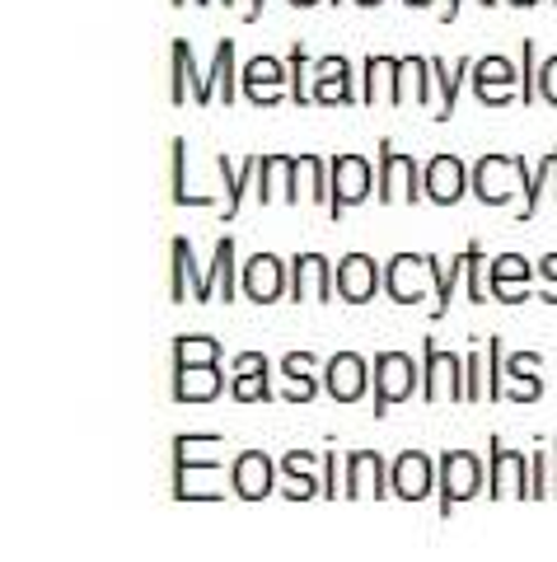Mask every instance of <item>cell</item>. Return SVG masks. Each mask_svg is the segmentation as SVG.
Here are the masks:
<instances>
[{
	"label": "cell",
	"mask_w": 557,
	"mask_h": 562,
	"mask_svg": "<svg viewBox=\"0 0 557 562\" xmlns=\"http://www.w3.org/2000/svg\"><path fill=\"white\" fill-rule=\"evenodd\" d=\"M422 394V366L408 351H375L371 357V413L389 417V408Z\"/></svg>",
	"instance_id": "6da1fadb"
},
{
	"label": "cell",
	"mask_w": 557,
	"mask_h": 562,
	"mask_svg": "<svg viewBox=\"0 0 557 562\" xmlns=\"http://www.w3.org/2000/svg\"><path fill=\"white\" fill-rule=\"evenodd\" d=\"M530 160L525 155H482V160L468 165V188L482 206H507L525 198V183H530Z\"/></svg>",
	"instance_id": "7a4b0ae2"
},
{
	"label": "cell",
	"mask_w": 557,
	"mask_h": 562,
	"mask_svg": "<svg viewBox=\"0 0 557 562\" xmlns=\"http://www.w3.org/2000/svg\"><path fill=\"white\" fill-rule=\"evenodd\" d=\"M375 173H379L375 198L385 202V206H394V202H398V206L427 202V183H422L427 160H417V155H408V150H394L389 136L379 140V150H375Z\"/></svg>",
	"instance_id": "3957f363"
},
{
	"label": "cell",
	"mask_w": 557,
	"mask_h": 562,
	"mask_svg": "<svg viewBox=\"0 0 557 562\" xmlns=\"http://www.w3.org/2000/svg\"><path fill=\"white\" fill-rule=\"evenodd\" d=\"M431 408V403H468V371H464V351H445L436 338H422V394H417Z\"/></svg>",
	"instance_id": "277c9868"
},
{
	"label": "cell",
	"mask_w": 557,
	"mask_h": 562,
	"mask_svg": "<svg viewBox=\"0 0 557 562\" xmlns=\"http://www.w3.org/2000/svg\"><path fill=\"white\" fill-rule=\"evenodd\" d=\"M441 483H436V512L441 520L455 516L459 502H474L478 492H487V464L474 450H441Z\"/></svg>",
	"instance_id": "5b68a950"
},
{
	"label": "cell",
	"mask_w": 557,
	"mask_h": 562,
	"mask_svg": "<svg viewBox=\"0 0 557 562\" xmlns=\"http://www.w3.org/2000/svg\"><path fill=\"white\" fill-rule=\"evenodd\" d=\"M169 103H197V109L220 103L212 76L197 66V52L187 38H173V47H169Z\"/></svg>",
	"instance_id": "8992f818"
},
{
	"label": "cell",
	"mask_w": 557,
	"mask_h": 562,
	"mask_svg": "<svg viewBox=\"0 0 557 562\" xmlns=\"http://www.w3.org/2000/svg\"><path fill=\"white\" fill-rule=\"evenodd\" d=\"M379 173L365 155H333V192H328V221H342L352 206L371 202Z\"/></svg>",
	"instance_id": "52a82bcc"
},
{
	"label": "cell",
	"mask_w": 557,
	"mask_h": 562,
	"mask_svg": "<svg viewBox=\"0 0 557 562\" xmlns=\"http://www.w3.org/2000/svg\"><path fill=\"white\" fill-rule=\"evenodd\" d=\"M487 497L492 502H530V454L511 450L501 436L487 441Z\"/></svg>",
	"instance_id": "ba28073f"
},
{
	"label": "cell",
	"mask_w": 557,
	"mask_h": 562,
	"mask_svg": "<svg viewBox=\"0 0 557 562\" xmlns=\"http://www.w3.org/2000/svg\"><path fill=\"white\" fill-rule=\"evenodd\" d=\"M346 502H389L394 497V460L379 450H346V479H342Z\"/></svg>",
	"instance_id": "9c48e42d"
},
{
	"label": "cell",
	"mask_w": 557,
	"mask_h": 562,
	"mask_svg": "<svg viewBox=\"0 0 557 562\" xmlns=\"http://www.w3.org/2000/svg\"><path fill=\"white\" fill-rule=\"evenodd\" d=\"M173 254V268H169V301L183 305V301H197V305H212L216 301V281H212V268H202L197 254H193V239L179 235L169 244Z\"/></svg>",
	"instance_id": "30bf717a"
},
{
	"label": "cell",
	"mask_w": 557,
	"mask_h": 562,
	"mask_svg": "<svg viewBox=\"0 0 557 562\" xmlns=\"http://www.w3.org/2000/svg\"><path fill=\"white\" fill-rule=\"evenodd\" d=\"M239 286H243V301L253 305H276L291 295V262L282 254H249L243 258V272H239Z\"/></svg>",
	"instance_id": "8fae6325"
},
{
	"label": "cell",
	"mask_w": 557,
	"mask_h": 562,
	"mask_svg": "<svg viewBox=\"0 0 557 562\" xmlns=\"http://www.w3.org/2000/svg\"><path fill=\"white\" fill-rule=\"evenodd\" d=\"M338 295V262L323 254H295L291 258V305H328Z\"/></svg>",
	"instance_id": "7c38bea8"
},
{
	"label": "cell",
	"mask_w": 557,
	"mask_h": 562,
	"mask_svg": "<svg viewBox=\"0 0 557 562\" xmlns=\"http://www.w3.org/2000/svg\"><path fill=\"white\" fill-rule=\"evenodd\" d=\"M282 483V464L268 450H239L230 460V492L239 502H268Z\"/></svg>",
	"instance_id": "4fadbf2b"
},
{
	"label": "cell",
	"mask_w": 557,
	"mask_h": 562,
	"mask_svg": "<svg viewBox=\"0 0 557 562\" xmlns=\"http://www.w3.org/2000/svg\"><path fill=\"white\" fill-rule=\"evenodd\" d=\"M323 394L333 403H361L371 394V357H361V351H333L323 361Z\"/></svg>",
	"instance_id": "5bb4252c"
},
{
	"label": "cell",
	"mask_w": 557,
	"mask_h": 562,
	"mask_svg": "<svg viewBox=\"0 0 557 562\" xmlns=\"http://www.w3.org/2000/svg\"><path fill=\"white\" fill-rule=\"evenodd\" d=\"M253 198L272 206H300V160L295 155H258V183H253Z\"/></svg>",
	"instance_id": "9a60e30c"
},
{
	"label": "cell",
	"mask_w": 557,
	"mask_h": 562,
	"mask_svg": "<svg viewBox=\"0 0 557 562\" xmlns=\"http://www.w3.org/2000/svg\"><path fill=\"white\" fill-rule=\"evenodd\" d=\"M436 291L427 272V254H394L385 262V295L394 305H422Z\"/></svg>",
	"instance_id": "2e32d148"
},
{
	"label": "cell",
	"mask_w": 557,
	"mask_h": 562,
	"mask_svg": "<svg viewBox=\"0 0 557 562\" xmlns=\"http://www.w3.org/2000/svg\"><path fill=\"white\" fill-rule=\"evenodd\" d=\"M338 295L346 305H371L375 295H385V262L371 254H342L338 258Z\"/></svg>",
	"instance_id": "e0dca14e"
},
{
	"label": "cell",
	"mask_w": 557,
	"mask_h": 562,
	"mask_svg": "<svg viewBox=\"0 0 557 562\" xmlns=\"http://www.w3.org/2000/svg\"><path fill=\"white\" fill-rule=\"evenodd\" d=\"M441 483V460L427 450H398L394 454V497L398 502H427Z\"/></svg>",
	"instance_id": "ac0fdd59"
},
{
	"label": "cell",
	"mask_w": 557,
	"mask_h": 562,
	"mask_svg": "<svg viewBox=\"0 0 557 562\" xmlns=\"http://www.w3.org/2000/svg\"><path fill=\"white\" fill-rule=\"evenodd\" d=\"M431 85H436L431 57H422V52H403L398 66H394V80H389V103H394V109H403L408 99H417L422 109H431V99H441Z\"/></svg>",
	"instance_id": "d6986e66"
},
{
	"label": "cell",
	"mask_w": 557,
	"mask_h": 562,
	"mask_svg": "<svg viewBox=\"0 0 557 562\" xmlns=\"http://www.w3.org/2000/svg\"><path fill=\"white\" fill-rule=\"evenodd\" d=\"M422 183H427V202L431 206H455V202H464L468 192H474L468 188V165L459 160V155H431Z\"/></svg>",
	"instance_id": "ffe728a7"
},
{
	"label": "cell",
	"mask_w": 557,
	"mask_h": 562,
	"mask_svg": "<svg viewBox=\"0 0 557 562\" xmlns=\"http://www.w3.org/2000/svg\"><path fill=\"white\" fill-rule=\"evenodd\" d=\"M282 497L286 502H315L323 497V460L309 450H286L282 460Z\"/></svg>",
	"instance_id": "44dd1931"
},
{
	"label": "cell",
	"mask_w": 557,
	"mask_h": 562,
	"mask_svg": "<svg viewBox=\"0 0 557 562\" xmlns=\"http://www.w3.org/2000/svg\"><path fill=\"white\" fill-rule=\"evenodd\" d=\"M225 390H230V380L220 375V366H173V398L179 403H216Z\"/></svg>",
	"instance_id": "7402d4cb"
},
{
	"label": "cell",
	"mask_w": 557,
	"mask_h": 562,
	"mask_svg": "<svg viewBox=\"0 0 557 562\" xmlns=\"http://www.w3.org/2000/svg\"><path fill=\"white\" fill-rule=\"evenodd\" d=\"M216 169H220V183H225L220 221H239L243 198H249V188L258 183V155H243V165L235 160V155H216Z\"/></svg>",
	"instance_id": "603a6c76"
},
{
	"label": "cell",
	"mask_w": 557,
	"mask_h": 562,
	"mask_svg": "<svg viewBox=\"0 0 557 562\" xmlns=\"http://www.w3.org/2000/svg\"><path fill=\"white\" fill-rule=\"evenodd\" d=\"M282 398L286 403L319 398V357L315 351H286L282 357Z\"/></svg>",
	"instance_id": "cb8c5ba5"
},
{
	"label": "cell",
	"mask_w": 557,
	"mask_h": 562,
	"mask_svg": "<svg viewBox=\"0 0 557 562\" xmlns=\"http://www.w3.org/2000/svg\"><path fill=\"white\" fill-rule=\"evenodd\" d=\"M474 61L478 57H468V52H464V57L459 61H441V57H431V70H436V122H450V117H455V109H459V90H464V85L468 80H474Z\"/></svg>",
	"instance_id": "d4e9b609"
},
{
	"label": "cell",
	"mask_w": 557,
	"mask_h": 562,
	"mask_svg": "<svg viewBox=\"0 0 557 562\" xmlns=\"http://www.w3.org/2000/svg\"><path fill=\"white\" fill-rule=\"evenodd\" d=\"M427 272H431V286H436V314H431V319H445L450 305H455V286H459L464 272H468V249L455 254L450 262L436 258V254H427Z\"/></svg>",
	"instance_id": "484cf974"
},
{
	"label": "cell",
	"mask_w": 557,
	"mask_h": 562,
	"mask_svg": "<svg viewBox=\"0 0 557 562\" xmlns=\"http://www.w3.org/2000/svg\"><path fill=\"white\" fill-rule=\"evenodd\" d=\"M206 268H212V281H216V301H225V305H235L239 301V249H235V239L230 235H220V244H216V254H212V262H206Z\"/></svg>",
	"instance_id": "4316f807"
},
{
	"label": "cell",
	"mask_w": 557,
	"mask_h": 562,
	"mask_svg": "<svg viewBox=\"0 0 557 562\" xmlns=\"http://www.w3.org/2000/svg\"><path fill=\"white\" fill-rule=\"evenodd\" d=\"M206 76H212V85H216L220 103H239L243 76H239V66H235V43H230V38H220V43H216V52H212V66H206Z\"/></svg>",
	"instance_id": "83f0119b"
},
{
	"label": "cell",
	"mask_w": 557,
	"mask_h": 562,
	"mask_svg": "<svg viewBox=\"0 0 557 562\" xmlns=\"http://www.w3.org/2000/svg\"><path fill=\"white\" fill-rule=\"evenodd\" d=\"M169 202L173 206H206V192H187V140L173 136L169 146Z\"/></svg>",
	"instance_id": "f1b7e54d"
},
{
	"label": "cell",
	"mask_w": 557,
	"mask_h": 562,
	"mask_svg": "<svg viewBox=\"0 0 557 562\" xmlns=\"http://www.w3.org/2000/svg\"><path fill=\"white\" fill-rule=\"evenodd\" d=\"M394 66H398V57H389V52H379V57H365V61H361V76H365L361 103H365V109H375V103H389Z\"/></svg>",
	"instance_id": "f546056e"
},
{
	"label": "cell",
	"mask_w": 557,
	"mask_h": 562,
	"mask_svg": "<svg viewBox=\"0 0 557 562\" xmlns=\"http://www.w3.org/2000/svg\"><path fill=\"white\" fill-rule=\"evenodd\" d=\"M328 192H333V160H323V155H300V202L328 206Z\"/></svg>",
	"instance_id": "4dcf8cb0"
},
{
	"label": "cell",
	"mask_w": 557,
	"mask_h": 562,
	"mask_svg": "<svg viewBox=\"0 0 557 562\" xmlns=\"http://www.w3.org/2000/svg\"><path fill=\"white\" fill-rule=\"evenodd\" d=\"M544 192H553V150L544 155V160H534L530 183H525V198H520V206H515V221H534L538 206H544Z\"/></svg>",
	"instance_id": "1f68e13d"
},
{
	"label": "cell",
	"mask_w": 557,
	"mask_h": 562,
	"mask_svg": "<svg viewBox=\"0 0 557 562\" xmlns=\"http://www.w3.org/2000/svg\"><path fill=\"white\" fill-rule=\"evenodd\" d=\"M286 66H291V103L295 109H315V76H309V66H315V57L295 43L286 52Z\"/></svg>",
	"instance_id": "d6a6232c"
},
{
	"label": "cell",
	"mask_w": 557,
	"mask_h": 562,
	"mask_svg": "<svg viewBox=\"0 0 557 562\" xmlns=\"http://www.w3.org/2000/svg\"><path fill=\"white\" fill-rule=\"evenodd\" d=\"M169 361L173 366H212V361H220V342L206 338V333H179Z\"/></svg>",
	"instance_id": "836d02e7"
},
{
	"label": "cell",
	"mask_w": 557,
	"mask_h": 562,
	"mask_svg": "<svg viewBox=\"0 0 557 562\" xmlns=\"http://www.w3.org/2000/svg\"><path fill=\"white\" fill-rule=\"evenodd\" d=\"M530 502H553V441L544 446V436L530 450Z\"/></svg>",
	"instance_id": "e575fe53"
},
{
	"label": "cell",
	"mask_w": 557,
	"mask_h": 562,
	"mask_svg": "<svg viewBox=\"0 0 557 562\" xmlns=\"http://www.w3.org/2000/svg\"><path fill=\"white\" fill-rule=\"evenodd\" d=\"M482 366H487V403H501V398H507V342L487 338Z\"/></svg>",
	"instance_id": "d590c367"
},
{
	"label": "cell",
	"mask_w": 557,
	"mask_h": 562,
	"mask_svg": "<svg viewBox=\"0 0 557 562\" xmlns=\"http://www.w3.org/2000/svg\"><path fill=\"white\" fill-rule=\"evenodd\" d=\"M468 305H487L492 301V291H487V262H482V239H468Z\"/></svg>",
	"instance_id": "8d00e7d4"
},
{
	"label": "cell",
	"mask_w": 557,
	"mask_h": 562,
	"mask_svg": "<svg viewBox=\"0 0 557 562\" xmlns=\"http://www.w3.org/2000/svg\"><path fill=\"white\" fill-rule=\"evenodd\" d=\"M520 103L525 109L538 103V43L534 38L520 43Z\"/></svg>",
	"instance_id": "74e56055"
},
{
	"label": "cell",
	"mask_w": 557,
	"mask_h": 562,
	"mask_svg": "<svg viewBox=\"0 0 557 562\" xmlns=\"http://www.w3.org/2000/svg\"><path fill=\"white\" fill-rule=\"evenodd\" d=\"M468 85H474V99L482 109H511V103H520L515 80H468Z\"/></svg>",
	"instance_id": "f35d334b"
},
{
	"label": "cell",
	"mask_w": 557,
	"mask_h": 562,
	"mask_svg": "<svg viewBox=\"0 0 557 562\" xmlns=\"http://www.w3.org/2000/svg\"><path fill=\"white\" fill-rule=\"evenodd\" d=\"M230 398L235 403H272L276 398L272 371H263V375H230Z\"/></svg>",
	"instance_id": "ab89813d"
},
{
	"label": "cell",
	"mask_w": 557,
	"mask_h": 562,
	"mask_svg": "<svg viewBox=\"0 0 557 562\" xmlns=\"http://www.w3.org/2000/svg\"><path fill=\"white\" fill-rule=\"evenodd\" d=\"M249 80H286L291 85V66H286V57H276V52H258V57L243 61V85Z\"/></svg>",
	"instance_id": "60d3db41"
},
{
	"label": "cell",
	"mask_w": 557,
	"mask_h": 562,
	"mask_svg": "<svg viewBox=\"0 0 557 562\" xmlns=\"http://www.w3.org/2000/svg\"><path fill=\"white\" fill-rule=\"evenodd\" d=\"M487 277H507V281H538V262H530L525 254H501L487 262Z\"/></svg>",
	"instance_id": "b9f144b4"
},
{
	"label": "cell",
	"mask_w": 557,
	"mask_h": 562,
	"mask_svg": "<svg viewBox=\"0 0 557 562\" xmlns=\"http://www.w3.org/2000/svg\"><path fill=\"white\" fill-rule=\"evenodd\" d=\"M487 291H492L497 305H525L530 295H538V281H507V277H487Z\"/></svg>",
	"instance_id": "7bdbcfd3"
},
{
	"label": "cell",
	"mask_w": 557,
	"mask_h": 562,
	"mask_svg": "<svg viewBox=\"0 0 557 562\" xmlns=\"http://www.w3.org/2000/svg\"><path fill=\"white\" fill-rule=\"evenodd\" d=\"M243 99L258 103V109H276V103H291V85L286 80H249L243 85Z\"/></svg>",
	"instance_id": "ee69618b"
},
{
	"label": "cell",
	"mask_w": 557,
	"mask_h": 562,
	"mask_svg": "<svg viewBox=\"0 0 557 562\" xmlns=\"http://www.w3.org/2000/svg\"><path fill=\"white\" fill-rule=\"evenodd\" d=\"M507 398L511 403H538V398H544V375H538V371L507 375Z\"/></svg>",
	"instance_id": "f6af8a7d"
},
{
	"label": "cell",
	"mask_w": 557,
	"mask_h": 562,
	"mask_svg": "<svg viewBox=\"0 0 557 562\" xmlns=\"http://www.w3.org/2000/svg\"><path fill=\"white\" fill-rule=\"evenodd\" d=\"M342 479H346V454L323 450V502L342 497Z\"/></svg>",
	"instance_id": "bcb514c9"
},
{
	"label": "cell",
	"mask_w": 557,
	"mask_h": 562,
	"mask_svg": "<svg viewBox=\"0 0 557 562\" xmlns=\"http://www.w3.org/2000/svg\"><path fill=\"white\" fill-rule=\"evenodd\" d=\"M538 301H544V305H557V254H544V258H538Z\"/></svg>",
	"instance_id": "7dc6e473"
},
{
	"label": "cell",
	"mask_w": 557,
	"mask_h": 562,
	"mask_svg": "<svg viewBox=\"0 0 557 562\" xmlns=\"http://www.w3.org/2000/svg\"><path fill=\"white\" fill-rule=\"evenodd\" d=\"M538 99L557 109V52H548L544 61H538Z\"/></svg>",
	"instance_id": "c3c4849f"
},
{
	"label": "cell",
	"mask_w": 557,
	"mask_h": 562,
	"mask_svg": "<svg viewBox=\"0 0 557 562\" xmlns=\"http://www.w3.org/2000/svg\"><path fill=\"white\" fill-rule=\"evenodd\" d=\"M272 371L263 351H235V361H230V375H263Z\"/></svg>",
	"instance_id": "681fc988"
},
{
	"label": "cell",
	"mask_w": 557,
	"mask_h": 562,
	"mask_svg": "<svg viewBox=\"0 0 557 562\" xmlns=\"http://www.w3.org/2000/svg\"><path fill=\"white\" fill-rule=\"evenodd\" d=\"M459 10H464V0H441V14H436V20H441V24H455Z\"/></svg>",
	"instance_id": "f907efd6"
},
{
	"label": "cell",
	"mask_w": 557,
	"mask_h": 562,
	"mask_svg": "<svg viewBox=\"0 0 557 562\" xmlns=\"http://www.w3.org/2000/svg\"><path fill=\"white\" fill-rule=\"evenodd\" d=\"M263 10H268V0H249V14H243V20H249V24L263 20Z\"/></svg>",
	"instance_id": "816d5d0a"
},
{
	"label": "cell",
	"mask_w": 557,
	"mask_h": 562,
	"mask_svg": "<svg viewBox=\"0 0 557 562\" xmlns=\"http://www.w3.org/2000/svg\"><path fill=\"white\" fill-rule=\"evenodd\" d=\"M501 5H511V10H534V5H544V0H501Z\"/></svg>",
	"instance_id": "f5cc1de1"
},
{
	"label": "cell",
	"mask_w": 557,
	"mask_h": 562,
	"mask_svg": "<svg viewBox=\"0 0 557 562\" xmlns=\"http://www.w3.org/2000/svg\"><path fill=\"white\" fill-rule=\"evenodd\" d=\"M286 5H295V10H315V5H328V0H286Z\"/></svg>",
	"instance_id": "db71d44e"
},
{
	"label": "cell",
	"mask_w": 557,
	"mask_h": 562,
	"mask_svg": "<svg viewBox=\"0 0 557 562\" xmlns=\"http://www.w3.org/2000/svg\"><path fill=\"white\" fill-rule=\"evenodd\" d=\"M346 5H356V10H379L385 0H346Z\"/></svg>",
	"instance_id": "11a10c76"
},
{
	"label": "cell",
	"mask_w": 557,
	"mask_h": 562,
	"mask_svg": "<svg viewBox=\"0 0 557 562\" xmlns=\"http://www.w3.org/2000/svg\"><path fill=\"white\" fill-rule=\"evenodd\" d=\"M408 10H431V5H441V0H403Z\"/></svg>",
	"instance_id": "9f6ffc18"
},
{
	"label": "cell",
	"mask_w": 557,
	"mask_h": 562,
	"mask_svg": "<svg viewBox=\"0 0 557 562\" xmlns=\"http://www.w3.org/2000/svg\"><path fill=\"white\" fill-rule=\"evenodd\" d=\"M553 502H557V441H553Z\"/></svg>",
	"instance_id": "6f0895ef"
},
{
	"label": "cell",
	"mask_w": 557,
	"mask_h": 562,
	"mask_svg": "<svg viewBox=\"0 0 557 562\" xmlns=\"http://www.w3.org/2000/svg\"><path fill=\"white\" fill-rule=\"evenodd\" d=\"M553 202H557V146H553Z\"/></svg>",
	"instance_id": "680465c9"
},
{
	"label": "cell",
	"mask_w": 557,
	"mask_h": 562,
	"mask_svg": "<svg viewBox=\"0 0 557 562\" xmlns=\"http://www.w3.org/2000/svg\"><path fill=\"white\" fill-rule=\"evenodd\" d=\"M169 5H187V0H169ZM197 5H216V0H197Z\"/></svg>",
	"instance_id": "91938a15"
},
{
	"label": "cell",
	"mask_w": 557,
	"mask_h": 562,
	"mask_svg": "<svg viewBox=\"0 0 557 562\" xmlns=\"http://www.w3.org/2000/svg\"><path fill=\"white\" fill-rule=\"evenodd\" d=\"M478 5H487V10H492V5H501V0H478Z\"/></svg>",
	"instance_id": "94428289"
},
{
	"label": "cell",
	"mask_w": 557,
	"mask_h": 562,
	"mask_svg": "<svg viewBox=\"0 0 557 562\" xmlns=\"http://www.w3.org/2000/svg\"><path fill=\"white\" fill-rule=\"evenodd\" d=\"M216 5H230V10H235V5H239V0H216Z\"/></svg>",
	"instance_id": "6125c7cd"
},
{
	"label": "cell",
	"mask_w": 557,
	"mask_h": 562,
	"mask_svg": "<svg viewBox=\"0 0 557 562\" xmlns=\"http://www.w3.org/2000/svg\"><path fill=\"white\" fill-rule=\"evenodd\" d=\"M328 5H346V0H328Z\"/></svg>",
	"instance_id": "be15d7a7"
},
{
	"label": "cell",
	"mask_w": 557,
	"mask_h": 562,
	"mask_svg": "<svg viewBox=\"0 0 557 562\" xmlns=\"http://www.w3.org/2000/svg\"><path fill=\"white\" fill-rule=\"evenodd\" d=\"M553 5H557V0H553Z\"/></svg>",
	"instance_id": "e7e4bbea"
}]
</instances>
